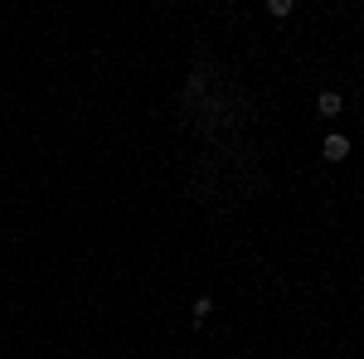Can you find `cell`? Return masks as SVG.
<instances>
[{
    "label": "cell",
    "instance_id": "3957f363",
    "mask_svg": "<svg viewBox=\"0 0 364 359\" xmlns=\"http://www.w3.org/2000/svg\"><path fill=\"white\" fill-rule=\"evenodd\" d=\"M209 311H214V301H209V296H199V301H195V326L209 316Z\"/></svg>",
    "mask_w": 364,
    "mask_h": 359
},
{
    "label": "cell",
    "instance_id": "277c9868",
    "mask_svg": "<svg viewBox=\"0 0 364 359\" xmlns=\"http://www.w3.org/2000/svg\"><path fill=\"white\" fill-rule=\"evenodd\" d=\"M267 15H277V20H282V15H291V0H272V5H267Z\"/></svg>",
    "mask_w": 364,
    "mask_h": 359
},
{
    "label": "cell",
    "instance_id": "7a4b0ae2",
    "mask_svg": "<svg viewBox=\"0 0 364 359\" xmlns=\"http://www.w3.org/2000/svg\"><path fill=\"white\" fill-rule=\"evenodd\" d=\"M340 107H345V102H340V92H321V97H316V112H321V117H336Z\"/></svg>",
    "mask_w": 364,
    "mask_h": 359
},
{
    "label": "cell",
    "instance_id": "6da1fadb",
    "mask_svg": "<svg viewBox=\"0 0 364 359\" xmlns=\"http://www.w3.org/2000/svg\"><path fill=\"white\" fill-rule=\"evenodd\" d=\"M321 151H326V161H345V156H350V136H326V146H321Z\"/></svg>",
    "mask_w": 364,
    "mask_h": 359
}]
</instances>
